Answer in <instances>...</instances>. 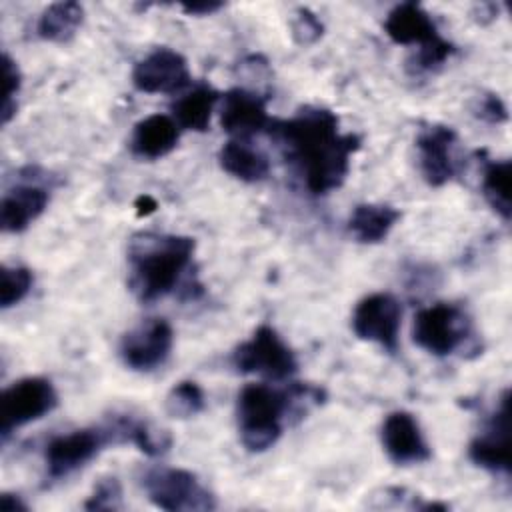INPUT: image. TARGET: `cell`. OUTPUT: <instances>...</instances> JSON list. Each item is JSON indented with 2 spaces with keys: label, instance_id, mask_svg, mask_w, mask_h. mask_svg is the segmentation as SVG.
<instances>
[{
  "label": "cell",
  "instance_id": "18",
  "mask_svg": "<svg viewBox=\"0 0 512 512\" xmlns=\"http://www.w3.org/2000/svg\"><path fill=\"white\" fill-rule=\"evenodd\" d=\"M180 138V126L172 116L150 114L136 122L130 136V150L138 158L158 160L170 154Z\"/></svg>",
  "mask_w": 512,
  "mask_h": 512
},
{
  "label": "cell",
  "instance_id": "6",
  "mask_svg": "<svg viewBox=\"0 0 512 512\" xmlns=\"http://www.w3.org/2000/svg\"><path fill=\"white\" fill-rule=\"evenodd\" d=\"M470 334L466 312L448 302H436L418 310L412 324V340L416 346L434 356H450Z\"/></svg>",
  "mask_w": 512,
  "mask_h": 512
},
{
  "label": "cell",
  "instance_id": "5",
  "mask_svg": "<svg viewBox=\"0 0 512 512\" xmlns=\"http://www.w3.org/2000/svg\"><path fill=\"white\" fill-rule=\"evenodd\" d=\"M232 366L242 374H260L268 380H288L298 362L292 348L268 324H262L254 334L232 352Z\"/></svg>",
  "mask_w": 512,
  "mask_h": 512
},
{
  "label": "cell",
  "instance_id": "23",
  "mask_svg": "<svg viewBox=\"0 0 512 512\" xmlns=\"http://www.w3.org/2000/svg\"><path fill=\"white\" fill-rule=\"evenodd\" d=\"M510 160H486L482 168V194L492 210L502 218L510 220L512 204H510Z\"/></svg>",
  "mask_w": 512,
  "mask_h": 512
},
{
  "label": "cell",
  "instance_id": "30",
  "mask_svg": "<svg viewBox=\"0 0 512 512\" xmlns=\"http://www.w3.org/2000/svg\"><path fill=\"white\" fill-rule=\"evenodd\" d=\"M476 116L490 124H502L508 120V110L498 94H484L478 98Z\"/></svg>",
  "mask_w": 512,
  "mask_h": 512
},
{
  "label": "cell",
  "instance_id": "4",
  "mask_svg": "<svg viewBox=\"0 0 512 512\" xmlns=\"http://www.w3.org/2000/svg\"><path fill=\"white\" fill-rule=\"evenodd\" d=\"M150 502L168 512L214 510V494L202 486L196 474L184 468H150L142 478Z\"/></svg>",
  "mask_w": 512,
  "mask_h": 512
},
{
  "label": "cell",
  "instance_id": "7",
  "mask_svg": "<svg viewBox=\"0 0 512 512\" xmlns=\"http://www.w3.org/2000/svg\"><path fill=\"white\" fill-rule=\"evenodd\" d=\"M58 404V394L50 380L42 376L20 378L2 392L0 400V434L6 440L16 428L30 424Z\"/></svg>",
  "mask_w": 512,
  "mask_h": 512
},
{
  "label": "cell",
  "instance_id": "25",
  "mask_svg": "<svg viewBox=\"0 0 512 512\" xmlns=\"http://www.w3.org/2000/svg\"><path fill=\"white\" fill-rule=\"evenodd\" d=\"M34 284L32 270L26 266H4L0 272V306L6 310L26 298Z\"/></svg>",
  "mask_w": 512,
  "mask_h": 512
},
{
  "label": "cell",
  "instance_id": "13",
  "mask_svg": "<svg viewBox=\"0 0 512 512\" xmlns=\"http://www.w3.org/2000/svg\"><path fill=\"white\" fill-rule=\"evenodd\" d=\"M468 458L490 472L510 474V410L508 390H504L498 408L490 416L484 432H480L468 446Z\"/></svg>",
  "mask_w": 512,
  "mask_h": 512
},
{
  "label": "cell",
  "instance_id": "28",
  "mask_svg": "<svg viewBox=\"0 0 512 512\" xmlns=\"http://www.w3.org/2000/svg\"><path fill=\"white\" fill-rule=\"evenodd\" d=\"M2 76H4V88H2L0 116H2V124H8L16 114V94L22 82L16 62L8 54H2Z\"/></svg>",
  "mask_w": 512,
  "mask_h": 512
},
{
  "label": "cell",
  "instance_id": "12",
  "mask_svg": "<svg viewBox=\"0 0 512 512\" xmlns=\"http://www.w3.org/2000/svg\"><path fill=\"white\" fill-rule=\"evenodd\" d=\"M456 142H458L456 130L444 124L426 126L416 136L420 172L430 186L440 188L456 176L458 172V160L454 152Z\"/></svg>",
  "mask_w": 512,
  "mask_h": 512
},
{
  "label": "cell",
  "instance_id": "20",
  "mask_svg": "<svg viewBox=\"0 0 512 512\" xmlns=\"http://www.w3.org/2000/svg\"><path fill=\"white\" fill-rule=\"evenodd\" d=\"M400 210L390 204H358L348 218V232L360 244H378L400 220Z\"/></svg>",
  "mask_w": 512,
  "mask_h": 512
},
{
  "label": "cell",
  "instance_id": "9",
  "mask_svg": "<svg viewBox=\"0 0 512 512\" xmlns=\"http://www.w3.org/2000/svg\"><path fill=\"white\" fill-rule=\"evenodd\" d=\"M400 320V302L388 292H374L356 304L352 312V330L360 340L374 342L388 352H396Z\"/></svg>",
  "mask_w": 512,
  "mask_h": 512
},
{
  "label": "cell",
  "instance_id": "27",
  "mask_svg": "<svg viewBox=\"0 0 512 512\" xmlns=\"http://www.w3.org/2000/svg\"><path fill=\"white\" fill-rule=\"evenodd\" d=\"M290 34L298 46H310L322 38L324 24L310 8H298L290 20Z\"/></svg>",
  "mask_w": 512,
  "mask_h": 512
},
{
  "label": "cell",
  "instance_id": "17",
  "mask_svg": "<svg viewBox=\"0 0 512 512\" xmlns=\"http://www.w3.org/2000/svg\"><path fill=\"white\" fill-rule=\"evenodd\" d=\"M50 194L36 182H22L10 188L0 202V228L4 232L26 230L48 206Z\"/></svg>",
  "mask_w": 512,
  "mask_h": 512
},
{
  "label": "cell",
  "instance_id": "14",
  "mask_svg": "<svg viewBox=\"0 0 512 512\" xmlns=\"http://www.w3.org/2000/svg\"><path fill=\"white\" fill-rule=\"evenodd\" d=\"M380 440L386 456L400 466L422 464L428 462L432 456L418 420L404 410L390 412L384 418Z\"/></svg>",
  "mask_w": 512,
  "mask_h": 512
},
{
  "label": "cell",
  "instance_id": "32",
  "mask_svg": "<svg viewBox=\"0 0 512 512\" xmlns=\"http://www.w3.org/2000/svg\"><path fill=\"white\" fill-rule=\"evenodd\" d=\"M134 208H136V214L142 218V216H148V214L156 212L158 204H156V200H154L150 194H142V196L136 198Z\"/></svg>",
  "mask_w": 512,
  "mask_h": 512
},
{
  "label": "cell",
  "instance_id": "26",
  "mask_svg": "<svg viewBox=\"0 0 512 512\" xmlns=\"http://www.w3.org/2000/svg\"><path fill=\"white\" fill-rule=\"evenodd\" d=\"M456 52L454 44L444 40L442 36L426 46H420L414 56L408 60V68L414 74H424V72H434L438 70L452 54Z\"/></svg>",
  "mask_w": 512,
  "mask_h": 512
},
{
  "label": "cell",
  "instance_id": "11",
  "mask_svg": "<svg viewBox=\"0 0 512 512\" xmlns=\"http://www.w3.org/2000/svg\"><path fill=\"white\" fill-rule=\"evenodd\" d=\"M132 84L146 94H176L190 84V68L180 52L160 46L136 62Z\"/></svg>",
  "mask_w": 512,
  "mask_h": 512
},
{
  "label": "cell",
  "instance_id": "31",
  "mask_svg": "<svg viewBox=\"0 0 512 512\" xmlns=\"http://www.w3.org/2000/svg\"><path fill=\"white\" fill-rule=\"evenodd\" d=\"M222 2H214V0H206V2H184L180 4V8L184 10V14L188 16H208L214 14L222 8Z\"/></svg>",
  "mask_w": 512,
  "mask_h": 512
},
{
  "label": "cell",
  "instance_id": "29",
  "mask_svg": "<svg viewBox=\"0 0 512 512\" xmlns=\"http://www.w3.org/2000/svg\"><path fill=\"white\" fill-rule=\"evenodd\" d=\"M86 510H120L122 508V486L116 476L102 478L88 500L84 502Z\"/></svg>",
  "mask_w": 512,
  "mask_h": 512
},
{
  "label": "cell",
  "instance_id": "10",
  "mask_svg": "<svg viewBox=\"0 0 512 512\" xmlns=\"http://www.w3.org/2000/svg\"><path fill=\"white\" fill-rule=\"evenodd\" d=\"M174 344V330L164 318H148L120 340V358L130 370L150 372L166 362Z\"/></svg>",
  "mask_w": 512,
  "mask_h": 512
},
{
  "label": "cell",
  "instance_id": "16",
  "mask_svg": "<svg viewBox=\"0 0 512 512\" xmlns=\"http://www.w3.org/2000/svg\"><path fill=\"white\" fill-rule=\"evenodd\" d=\"M386 36L402 46H426L440 38L434 18L416 2L396 4L384 20Z\"/></svg>",
  "mask_w": 512,
  "mask_h": 512
},
{
  "label": "cell",
  "instance_id": "19",
  "mask_svg": "<svg viewBox=\"0 0 512 512\" xmlns=\"http://www.w3.org/2000/svg\"><path fill=\"white\" fill-rule=\"evenodd\" d=\"M218 162L224 172L248 184L262 182L270 174L268 156L248 140H228L218 152Z\"/></svg>",
  "mask_w": 512,
  "mask_h": 512
},
{
  "label": "cell",
  "instance_id": "1",
  "mask_svg": "<svg viewBox=\"0 0 512 512\" xmlns=\"http://www.w3.org/2000/svg\"><path fill=\"white\" fill-rule=\"evenodd\" d=\"M268 132L314 196L344 184L350 158L360 148V136L340 132L338 116L320 106H304L288 120H272Z\"/></svg>",
  "mask_w": 512,
  "mask_h": 512
},
{
  "label": "cell",
  "instance_id": "21",
  "mask_svg": "<svg viewBox=\"0 0 512 512\" xmlns=\"http://www.w3.org/2000/svg\"><path fill=\"white\" fill-rule=\"evenodd\" d=\"M218 92L208 84H196L184 94H180L170 106L172 118L184 130L206 132L210 126V118L214 106L218 102Z\"/></svg>",
  "mask_w": 512,
  "mask_h": 512
},
{
  "label": "cell",
  "instance_id": "8",
  "mask_svg": "<svg viewBox=\"0 0 512 512\" xmlns=\"http://www.w3.org/2000/svg\"><path fill=\"white\" fill-rule=\"evenodd\" d=\"M110 442L114 444L106 424L54 436L44 450L46 476L52 482L70 476L74 470L90 462Z\"/></svg>",
  "mask_w": 512,
  "mask_h": 512
},
{
  "label": "cell",
  "instance_id": "3",
  "mask_svg": "<svg viewBox=\"0 0 512 512\" xmlns=\"http://www.w3.org/2000/svg\"><path fill=\"white\" fill-rule=\"evenodd\" d=\"M324 392L308 384H290L288 388H272L268 384H246L236 400V420L240 442L250 452H264L276 444L282 434L284 420L296 406L320 404Z\"/></svg>",
  "mask_w": 512,
  "mask_h": 512
},
{
  "label": "cell",
  "instance_id": "15",
  "mask_svg": "<svg viewBox=\"0 0 512 512\" xmlns=\"http://www.w3.org/2000/svg\"><path fill=\"white\" fill-rule=\"evenodd\" d=\"M266 96L248 88H232L222 98L220 126L238 140H248L252 134L268 130L270 118L266 110Z\"/></svg>",
  "mask_w": 512,
  "mask_h": 512
},
{
  "label": "cell",
  "instance_id": "2",
  "mask_svg": "<svg viewBox=\"0 0 512 512\" xmlns=\"http://www.w3.org/2000/svg\"><path fill=\"white\" fill-rule=\"evenodd\" d=\"M196 242L180 234H138L130 240V288L140 302H156L174 292L192 262Z\"/></svg>",
  "mask_w": 512,
  "mask_h": 512
},
{
  "label": "cell",
  "instance_id": "33",
  "mask_svg": "<svg viewBox=\"0 0 512 512\" xmlns=\"http://www.w3.org/2000/svg\"><path fill=\"white\" fill-rule=\"evenodd\" d=\"M0 508H2L4 512H16V510H26L28 506L20 500L18 494L4 492V494L0 496Z\"/></svg>",
  "mask_w": 512,
  "mask_h": 512
},
{
  "label": "cell",
  "instance_id": "22",
  "mask_svg": "<svg viewBox=\"0 0 512 512\" xmlns=\"http://www.w3.org/2000/svg\"><path fill=\"white\" fill-rule=\"evenodd\" d=\"M84 20V8L74 2H54L40 14L36 22V34L48 42H68Z\"/></svg>",
  "mask_w": 512,
  "mask_h": 512
},
{
  "label": "cell",
  "instance_id": "24",
  "mask_svg": "<svg viewBox=\"0 0 512 512\" xmlns=\"http://www.w3.org/2000/svg\"><path fill=\"white\" fill-rule=\"evenodd\" d=\"M204 392L192 380L178 382L166 396L164 408L172 418H192L204 410Z\"/></svg>",
  "mask_w": 512,
  "mask_h": 512
}]
</instances>
